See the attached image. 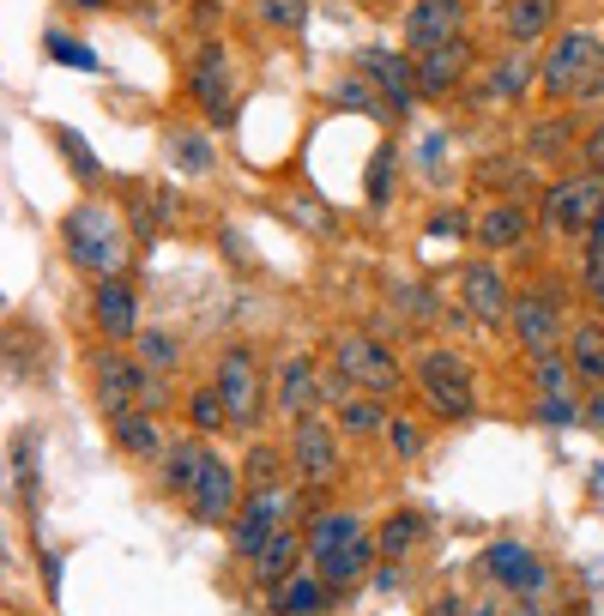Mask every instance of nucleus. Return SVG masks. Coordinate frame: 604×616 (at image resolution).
I'll return each instance as SVG.
<instances>
[{
  "mask_svg": "<svg viewBox=\"0 0 604 616\" xmlns=\"http://www.w3.org/2000/svg\"><path fill=\"white\" fill-rule=\"evenodd\" d=\"M411 387L423 394L435 423H472L478 418V381L472 363H466L454 345H423L411 357Z\"/></svg>",
  "mask_w": 604,
  "mask_h": 616,
  "instance_id": "obj_1",
  "label": "nucleus"
},
{
  "mask_svg": "<svg viewBox=\"0 0 604 616\" xmlns=\"http://www.w3.org/2000/svg\"><path fill=\"white\" fill-rule=\"evenodd\" d=\"M61 249H67V261H73V273H85L92 285L97 278H116L121 261H128V242H121L109 206H97V200H80V206L61 218Z\"/></svg>",
  "mask_w": 604,
  "mask_h": 616,
  "instance_id": "obj_2",
  "label": "nucleus"
},
{
  "mask_svg": "<svg viewBox=\"0 0 604 616\" xmlns=\"http://www.w3.org/2000/svg\"><path fill=\"white\" fill-rule=\"evenodd\" d=\"M599 206H604V176L563 170L556 182H544V194H539V224L563 242H587Z\"/></svg>",
  "mask_w": 604,
  "mask_h": 616,
  "instance_id": "obj_3",
  "label": "nucleus"
},
{
  "mask_svg": "<svg viewBox=\"0 0 604 616\" xmlns=\"http://www.w3.org/2000/svg\"><path fill=\"white\" fill-rule=\"evenodd\" d=\"M592 73H604L599 31H556L551 55H544V67H539V92L551 97V104H575Z\"/></svg>",
  "mask_w": 604,
  "mask_h": 616,
  "instance_id": "obj_4",
  "label": "nucleus"
},
{
  "mask_svg": "<svg viewBox=\"0 0 604 616\" xmlns=\"http://www.w3.org/2000/svg\"><path fill=\"white\" fill-rule=\"evenodd\" d=\"M327 357H333V369H339L351 387H363V394H375V399L406 387V363H399L394 345L375 339V333H339Z\"/></svg>",
  "mask_w": 604,
  "mask_h": 616,
  "instance_id": "obj_5",
  "label": "nucleus"
},
{
  "mask_svg": "<svg viewBox=\"0 0 604 616\" xmlns=\"http://www.w3.org/2000/svg\"><path fill=\"white\" fill-rule=\"evenodd\" d=\"M188 97L206 116V128H230L237 121V67L224 43H200L194 61H188Z\"/></svg>",
  "mask_w": 604,
  "mask_h": 616,
  "instance_id": "obj_6",
  "label": "nucleus"
},
{
  "mask_svg": "<svg viewBox=\"0 0 604 616\" xmlns=\"http://www.w3.org/2000/svg\"><path fill=\"white\" fill-rule=\"evenodd\" d=\"M212 387H218L224 406H230V430H261V418H266V381H261V357H254L249 345H224Z\"/></svg>",
  "mask_w": 604,
  "mask_h": 616,
  "instance_id": "obj_7",
  "label": "nucleus"
},
{
  "mask_svg": "<svg viewBox=\"0 0 604 616\" xmlns=\"http://www.w3.org/2000/svg\"><path fill=\"white\" fill-rule=\"evenodd\" d=\"M290 502H297V496H290V484H278V490H249V496H242L237 520H230V556H237V563H254V556H261L278 532H285Z\"/></svg>",
  "mask_w": 604,
  "mask_h": 616,
  "instance_id": "obj_8",
  "label": "nucleus"
},
{
  "mask_svg": "<svg viewBox=\"0 0 604 616\" xmlns=\"http://www.w3.org/2000/svg\"><path fill=\"white\" fill-rule=\"evenodd\" d=\"M339 423H333V418H321V411H315V418H302V423H290V466H297V478H302V484H315V490H327L333 484V478H339L345 472V454H339Z\"/></svg>",
  "mask_w": 604,
  "mask_h": 616,
  "instance_id": "obj_9",
  "label": "nucleus"
},
{
  "mask_svg": "<svg viewBox=\"0 0 604 616\" xmlns=\"http://www.w3.org/2000/svg\"><path fill=\"white\" fill-rule=\"evenodd\" d=\"M140 387H145L140 357L121 351V345H97L92 351V399L104 411V423L121 418V411H140Z\"/></svg>",
  "mask_w": 604,
  "mask_h": 616,
  "instance_id": "obj_10",
  "label": "nucleus"
},
{
  "mask_svg": "<svg viewBox=\"0 0 604 616\" xmlns=\"http://www.w3.org/2000/svg\"><path fill=\"white\" fill-rule=\"evenodd\" d=\"M92 327H97V339L104 345H133L140 339V285H133L128 273H116V278H97L92 285Z\"/></svg>",
  "mask_w": 604,
  "mask_h": 616,
  "instance_id": "obj_11",
  "label": "nucleus"
},
{
  "mask_svg": "<svg viewBox=\"0 0 604 616\" xmlns=\"http://www.w3.org/2000/svg\"><path fill=\"white\" fill-rule=\"evenodd\" d=\"M484 575L496 580L502 592H514V599H544V592H551V563H544L532 544H520V538H496V544H490Z\"/></svg>",
  "mask_w": 604,
  "mask_h": 616,
  "instance_id": "obj_12",
  "label": "nucleus"
},
{
  "mask_svg": "<svg viewBox=\"0 0 604 616\" xmlns=\"http://www.w3.org/2000/svg\"><path fill=\"white\" fill-rule=\"evenodd\" d=\"M357 73H363V80L375 85V92H382L387 104H394V116H399V121H406L411 109H418V55H406V49H382V43H375V49L357 55Z\"/></svg>",
  "mask_w": 604,
  "mask_h": 616,
  "instance_id": "obj_13",
  "label": "nucleus"
},
{
  "mask_svg": "<svg viewBox=\"0 0 604 616\" xmlns=\"http://www.w3.org/2000/svg\"><path fill=\"white\" fill-rule=\"evenodd\" d=\"M242 496H249L242 472L224 454H212V466L200 472L194 496H188V514H194V526H230L237 520V508H242Z\"/></svg>",
  "mask_w": 604,
  "mask_h": 616,
  "instance_id": "obj_14",
  "label": "nucleus"
},
{
  "mask_svg": "<svg viewBox=\"0 0 604 616\" xmlns=\"http://www.w3.org/2000/svg\"><path fill=\"white\" fill-rule=\"evenodd\" d=\"M466 37V0H411L406 7V49L430 55Z\"/></svg>",
  "mask_w": 604,
  "mask_h": 616,
  "instance_id": "obj_15",
  "label": "nucleus"
},
{
  "mask_svg": "<svg viewBox=\"0 0 604 616\" xmlns=\"http://www.w3.org/2000/svg\"><path fill=\"white\" fill-rule=\"evenodd\" d=\"M460 309L478 321V327L508 321L514 297H508V285H502V266L496 261H466L460 266Z\"/></svg>",
  "mask_w": 604,
  "mask_h": 616,
  "instance_id": "obj_16",
  "label": "nucleus"
},
{
  "mask_svg": "<svg viewBox=\"0 0 604 616\" xmlns=\"http://www.w3.org/2000/svg\"><path fill=\"white\" fill-rule=\"evenodd\" d=\"M472 61H478V49L466 37L460 43H442V49H430V55H418V97L447 104V97L472 80Z\"/></svg>",
  "mask_w": 604,
  "mask_h": 616,
  "instance_id": "obj_17",
  "label": "nucleus"
},
{
  "mask_svg": "<svg viewBox=\"0 0 604 616\" xmlns=\"http://www.w3.org/2000/svg\"><path fill=\"white\" fill-rule=\"evenodd\" d=\"M321 406H327V399H321V369L309 363V357H285V363H278V381H273V411L285 423H302V418H315Z\"/></svg>",
  "mask_w": 604,
  "mask_h": 616,
  "instance_id": "obj_18",
  "label": "nucleus"
},
{
  "mask_svg": "<svg viewBox=\"0 0 604 616\" xmlns=\"http://www.w3.org/2000/svg\"><path fill=\"white\" fill-rule=\"evenodd\" d=\"M508 327H514V345H520L526 357L563 351V315H556V302H551V297H514Z\"/></svg>",
  "mask_w": 604,
  "mask_h": 616,
  "instance_id": "obj_19",
  "label": "nucleus"
},
{
  "mask_svg": "<svg viewBox=\"0 0 604 616\" xmlns=\"http://www.w3.org/2000/svg\"><path fill=\"white\" fill-rule=\"evenodd\" d=\"M532 200H490L484 212L472 218V237L484 242L490 254H502V249H520L526 237H532Z\"/></svg>",
  "mask_w": 604,
  "mask_h": 616,
  "instance_id": "obj_20",
  "label": "nucleus"
},
{
  "mask_svg": "<svg viewBox=\"0 0 604 616\" xmlns=\"http://www.w3.org/2000/svg\"><path fill=\"white\" fill-rule=\"evenodd\" d=\"M109 442H116V454L133 459V466H164V454H170V442H164L152 411H121V418H109Z\"/></svg>",
  "mask_w": 604,
  "mask_h": 616,
  "instance_id": "obj_21",
  "label": "nucleus"
},
{
  "mask_svg": "<svg viewBox=\"0 0 604 616\" xmlns=\"http://www.w3.org/2000/svg\"><path fill=\"white\" fill-rule=\"evenodd\" d=\"M375 563H382V544L363 532V538H351V544H339V551L315 556V575L327 580L333 592H351V587H363V580L375 575Z\"/></svg>",
  "mask_w": 604,
  "mask_h": 616,
  "instance_id": "obj_22",
  "label": "nucleus"
},
{
  "mask_svg": "<svg viewBox=\"0 0 604 616\" xmlns=\"http://www.w3.org/2000/svg\"><path fill=\"white\" fill-rule=\"evenodd\" d=\"M302 563H309V532H297V526H285V532L266 544L261 556H254V587H266V592H278L285 580H297L302 575Z\"/></svg>",
  "mask_w": 604,
  "mask_h": 616,
  "instance_id": "obj_23",
  "label": "nucleus"
},
{
  "mask_svg": "<svg viewBox=\"0 0 604 616\" xmlns=\"http://www.w3.org/2000/svg\"><path fill=\"white\" fill-rule=\"evenodd\" d=\"M472 182L490 188V194H502V200H532V194H544V188H539V170H532V158H526V152H496V158H484V164L472 170Z\"/></svg>",
  "mask_w": 604,
  "mask_h": 616,
  "instance_id": "obj_24",
  "label": "nucleus"
},
{
  "mask_svg": "<svg viewBox=\"0 0 604 616\" xmlns=\"http://www.w3.org/2000/svg\"><path fill=\"white\" fill-rule=\"evenodd\" d=\"M580 152V116H532L526 128V158L532 164H563Z\"/></svg>",
  "mask_w": 604,
  "mask_h": 616,
  "instance_id": "obj_25",
  "label": "nucleus"
},
{
  "mask_svg": "<svg viewBox=\"0 0 604 616\" xmlns=\"http://www.w3.org/2000/svg\"><path fill=\"white\" fill-rule=\"evenodd\" d=\"M212 466V447H206V435H182V442H170V454H164V466H158V478H164V490L170 496H194V484H200V472Z\"/></svg>",
  "mask_w": 604,
  "mask_h": 616,
  "instance_id": "obj_26",
  "label": "nucleus"
},
{
  "mask_svg": "<svg viewBox=\"0 0 604 616\" xmlns=\"http://www.w3.org/2000/svg\"><path fill=\"white\" fill-rule=\"evenodd\" d=\"M539 55L532 49H514V55H502L496 67H484V97H496V104H520L532 85H539Z\"/></svg>",
  "mask_w": 604,
  "mask_h": 616,
  "instance_id": "obj_27",
  "label": "nucleus"
},
{
  "mask_svg": "<svg viewBox=\"0 0 604 616\" xmlns=\"http://www.w3.org/2000/svg\"><path fill=\"white\" fill-rule=\"evenodd\" d=\"M333 599H339V592H333L315 568H302L297 580H285V587L273 592V616H327Z\"/></svg>",
  "mask_w": 604,
  "mask_h": 616,
  "instance_id": "obj_28",
  "label": "nucleus"
},
{
  "mask_svg": "<svg viewBox=\"0 0 604 616\" xmlns=\"http://www.w3.org/2000/svg\"><path fill=\"white\" fill-rule=\"evenodd\" d=\"M164 158H170L182 176H212V170H218V145H212L206 128H188V121H182V128L164 133Z\"/></svg>",
  "mask_w": 604,
  "mask_h": 616,
  "instance_id": "obj_29",
  "label": "nucleus"
},
{
  "mask_svg": "<svg viewBox=\"0 0 604 616\" xmlns=\"http://www.w3.org/2000/svg\"><path fill=\"white\" fill-rule=\"evenodd\" d=\"M502 31H508L514 49H532L556 31V0H508L502 7Z\"/></svg>",
  "mask_w": 604,
  "mask_h": 616,
  "instance_id": "obj_30",
  "label": "nucleus"
},
{
  "mask_svg": "<svg viewBox=\"0 0 604 616\" xmlns=\"http://www.w3.org/2000/svg\"><path fill=\"white\" fill-rule=\"evenodd\" d=\"M563 357L575 363V375L587 381V387H599L604 381V321H580V327H568Z\"/></svg>",
  "mask_w": 604,
  "mask_h": 616,
  "instance_id": "obj_31",
  "label": "nucleus"
},
{
  "mask_svg": "<svg viewBox=\"0 0 604 616\" xmlns=\"http://www.w3.org/2000/svg\"><path fill=\"white\" fill-rule=\"evenodd\" d=\"M333 423H339V430L351 435V442H375V435H387L394 411H387L375 394H351L345 406H333Z\"/></svg>",
  "mask_w": 604,
  "mask_h": 616,
  "instance_id": "obj_32",
  "label": "nucleus"
},
{
  "mask_svg": "<svg viewBox=\"0 0 604 616\" xmlns=\"http://www.w3.org/2000/svg\"><path fill=\"white\" fill-rule=\"evenodd\" d=\"M351 538H363V514L357 508H321L315 520H309V563L339 551V544H351Z\"/></svg>",
  "mask_w": 604,
  "mask_h": 616,
  "instance_id": "obj_33",
  "label": "nucleus"
},
{
  "mask_svg": "<svg viewBox=\"0 0 604 616\" xmlns=\"http://www.w3.org/2000/svg\"><path fill=\"white\" fill-rule=\"evenodd\" d=\"M333 109H345V116H363V121H399L394 116V104H387L382 92H375V85L363 80V73H345L339 85H333Z\"/></svg>",
  "mask_w": 604,
  "mask_h": 616,
  "instance_id": "obj_34",
  "label": "nucleus"
},
{
  "mask_svg": "<svg viewBox=\"0 0 604 616\" xmlns=\"http://www.w3.org/2000/svg\"><path fill=\"white\" fill-rule=\"evenodd\" d=\"M423 538H430V520H423L418 508H399V514H387V526L375 532V544H382L387 563H406L411 551H423Z\"/></svg>",
  "mask_w": 604,
  "mask_h": 616,
  "instance_id": "obj_35",
  "label": "nucleus"
},
{
  "mask_svg": "<svg viewBox=\"0 0 604 616\" xmlns=\"http://www.w3.org/2000/svg\"><path fill=\"white\" fill-rule=\"evenodd\" d=\"M290 447H278V442H254L249 447V459H242V484L249 490H278V484H290Z\"/></svg>",
  "mask_w": 604,
  "mask_h": 616,
  "instance_id": "obj_36",
  "label": "nucleus"
},
{
  "mask_svg": "<svg viewBox=\"0 0 604 616\" xmlns=\"http://www.w3.org/2000/svg\"><path fill=\"white\" fill-rule=\"evenodd\" d=\"M182 418H188L194 435H224L230 430V406H224L218 387H194V394L182 399Z\"/></svg>",
  "mask_w": 604,
  "mask_h": 616,
  "instance_id": "obj_37",
  "label": "nucleus"
},
{
  "mask_svg": "<svg viewBox=\"0 0 604 616\" xmlns=\"http://www.w3.org/2000/svg\"><path fill=\"white\" fill-rule=\"evenodd\" d=\"M532 387H539V399H575L580 375L563 351H544V357H532Z\"/></svg>",
  "mask_w": 604,
  "mask_h": 616,
  "instance_id": "obj_38",
  "label": "nucleus"
},
{
  "mask_svg": "<svg viewBox=\"0 0 604 616\" xmlns=\"http://www.w3.org/2000/svg\"><path fill=\"white\" fill-rule=\"evenodd\" d=\"M133 357H140L152 375H176V369H182V339L164 333V327H145L140 339H133Z\"/></svg>",
  "mask_w": 604,
  "mask_h": 616,
  "instance_id": "obj_39",
  "label": "nucleus"
},
{
  "mask_svg": "<svg viewBox=\"0 0 604 616\" xmlns=\"http://www.w3.org/2000/svg\"><path fill=\"white\" fill-rule=\"evenodd\" d=\"M394 188H399V152H394V145H382V152L369 158L363 200H369V206H387V200H394Z\"/></svg>",
  "mask_w": 604,
  "mask_h": 616,
  "instance_id": "obj_40",
  "label": "nucleus"
},
{
  "mask_svg": "<svg viewBox=\"0 0 604 616\" xmlns=\"http://www.w3.org/2000/svg\"><path fill=\"white\" fill-rule=\"evenodd\" d=\"M254 19L266 31H278V37H297L309 25V0H254Z\"/></svg>",
  "mask_w": 604,
  "mask_h": 616,
  "instance_id": "obj_41",
  "label": "nucleus"
},
{
  "mask_svg": "<svg viewBox=\"0 0 604 616\" xmlns=\"http://www.w3.org/2000/svg\"><path fill=\"white\" fill-rule=\"evenodd\" d=\"M49 140L67 152V164H73V176H80V182H104V164H97V152H92V145H85L73 128H49Z\"/></svg>",
  "mask_w": 604,
  "mask_h": 616,
  "instance_id": "obj_42",
  "label": "nucleus"
},
{
  "mask_svg": "<svg viewBox=\"0 0 604 616\" xmlns=\"http://www.w3.org/2000/svg\"><path fill=\"white\" fill-rule=\"evenodd\" d=\"M387 447H394L399 466H418L423 459V423H411V418H399L394 411V423H387Z\"/></svg>",
  "mask_w": 604,
  "mask_h": 616,
  "instance_id": "obj_43",
  "label": "nucleus"
},
{
  "mask_svg": "<svg viewBox=\"0 0 604 616\" xmlns=\"http://www.w3.org/2000/svg\"><path fill=\"white\" fill-rule=\"evenodd\" d=\"M43 49H49L55 61L80 67V73H97V49H85V43H80V37H67V31H49V37H43Z\"/></svg>",
  "mask_w": 604,
  "mask_h": 616,
  "instance_id": "obj_44",
  "label": "nucleus"
},
{
  "mask_svg": "<svg viewBox=\"0 0 604 616\" xmlns=\"http://www.w3.org/2000/svg\"><path fill=\"white\" fill-rule=\"evenodd\" d=\"M290 218H297L302 230H309V237H339V218H333V212L321 206V200H309V194L290 200Z\"/></svg>",
  "mask_w": 604,
  "mask_h": 616,
  "instance_id": "obj_45",
  "label": "nucleus"
},
{
  "mask_svg": "<svg viewBox=\"0 0 604 616\" xmlns=\"http://www.w3.org/2000/svg\"><path fill=\"white\" fill-rule=\"evenodd\" d=\"M394 297L406 302V315L418 321V327H430V321H442V297H435V290H423V285H399Z\"/></svg>",
  "mask_w": 604,
  "mask_h": 616,
  "instance_id": "obj_46",
  "label": "nucleus"
},
{
  "mask_svg": "<svg viewBox=\"0 0 604 616\" xmlns=\"http://www.w3.org/2000/svg\"><path fill=\"white\" fill-rule=\"evenodd\" d=\"M580 290H587V302L604 315V249H580Z\"/></svg>",
  "mask_w": 604,
  "mask_h": 616,
  "instance_id": "obj_47",
  "label": "nucleus"
},
{
  "mask_svg": "<svg viewBox=\"0 0 604 616\" xmlns=\"http://www.w3.org/2000/svg\"><path fill=\"white\" fill-rule=\"evenodd\" d=\"M532 418L551 423V430H568V423H580V399H532Z\"/></svg>",
  "mask_w": 604,
  "mask_h": 616,
  "instance_id": "obj_48",
  "label": "nucleus"
},
{
  "mask_svg": "<svg viewBox=\"0 0 604 616\" xmlns=\"http://www.w3.org/2000/svg\"><path fill=\"white\" fill-rule=\"evenodd\" d=\"M13 478H19V490H25V502H37V454H31V435L13 442Z\"/></svg>",
  "mask_w": 604,
  "mask_h": 616,
  "instance_id": "obj_49",
  "label": "nucleus"
},
{
  "mask_svg": "<svg viewBox=\"0 0 604 616\" xmlns=\"http://www.w3.org/2000/svg\"><path fill=\"white\" fill-rule=\"evenodd\" d=\"M575 164L587 176H604V121H592L587 133H580V152H575Z\"/></svg>",
  "mask_w": 604,
  "mask_h": 616,
  "instance_id": "obj_50",
  "label": "nucleus"
},
{
  "mask_svg": "<svg viewBox=\"0 0 604 616\" xmlns=\"http://www.w3.org/2000/svg\"><path fill=\"white\" fill-rule=\"evenodd\" d=\"M466 230H472V218H466L460 206H442V212L430 218V237H442V242H460Z\"/></svg>",
  "mask_w": 604,
  "mask_h": 616,
  "instance_id": "obj_51",
  "label": "nucleus"
},
{
  "mask_svg": "<svg viewBox=\"0 0 604 616\" xmlns=\"http://www.w3.org/2000/svg\"><path fill=\"white\" fill-rule=\"evenodd\" d=\"M580 430L604 435V381H599V387H592L587 399H580Z\"/></svg>",
  "mask_w": 604,
  "mask_h": 616,
  "instance_id": "obj_52",
  "label": "nucleus"
},
{
  "mask_svg": "<svg viewBox=\"0 0 604 616\" xmlns=\"http://www.w3.org/2000/svg\"><path fill=\"white\" fill-rule=\"evenodd\" d=\"M363 587H369V592H382V599H387V592H399V587H406V575H399V563H387V556H382V563H375V575H369Z\"/></svg>",
  "mask_w": 604,
  "mask_h": 616,
  "instance_id": "obj_53",
  "label": "nucleus"
},
{
  "mask_svg": "<svg viewBox=\"0 0 604 616\" xmlns=\"http://www.w3.org/2000/svg\"><path fill=\"white\" fill-rule=\"evenodd\" d=\"M502 616H551V611H544V599H508Z\"/></svg>",
  "mask_w": 604,
  "mask_h": 616,
  "instance_id": "obj_54",
  "label": "nucleus"
},
{
  "mask_svg": "<svg viewBox=\"0 0 604 616\" xmlns=\"http://www.w3.org/2000/svg\"><path fill=\"white\" fill-rule=\"evenodd\" d=\"M430 616H466V599H454V592H447V599H435Z\"/></svg>",
  "mask_w": 604,
  "mask_h": 616,
  "instance_id": "obj_55",
  "label": "nucleus"
},
{
  "mask_svg": "<svg viewBox=\"0 0 604 616\" xmlns=\"http://www.w3.org/2000/svg\"><path fill=\"white\" fill-rule=\"evenodd\" d=\"M466 616H502V604L496 599H478V604H466Z\"/></svg>",
  "mask_w": 604,
  "mask_h": 616,
  "instance_id": "obj_56",
  "label": "nucleus"
},
{
  "mask_svg": "<svg viewBox=\"0 0 604 616\" xmlns=\"http://www.w3.org/2000/svg\"><path fill=\"white\" fill-rule=\"evenodd\" d=\"M587 249H604V206H599V218H592V230H587Z\"/></svg>",
  "mask_w": 604,
  "mask_h": 616,
  "instance_id": "obj_57",
  "label": "nucleus"
},
{
  "mask_svg": "<svg viewBox=\"0 0 604 616\" xmlns=\"http://www.w3.org/2000/svg\"><path fill=\"white\" fill-rule=\"evenodd\" d=\"M67 7H80V13H104V7H116V0H67Z\"/></svg>",
  "mask_w": 604,
  "mask_h": 616,
  "instance_id": "obj_58",
  "label": "nucleus"
},
{
  "mask_svg": "<svg viewBox=\"0 0 604 616\" xmlns=\"http://www.w3.org/2000/svg\"><path fill=\"white\" fill-rule=\"evenodd\" d=\"M556 616H587V611H580V604H575V611H556Z\"/></svg>",
  "mask_w": 604,
  "mask_h": 616,
  "instance_id": "obj_59",
  "label": "nucleus"
},
{
  "mask_svg": "<svg viewBox=\"0 0 604 616\" xmlns=\"http://www.w3.org/2000/svg\"><path fill=\"white\" fill-rule=\"evenodd\" d=\"M375 7H399V0H375ZM406 7H411V0H406Z\"/></svg>",
  "mask_w": 604,
  "mask_h": 616,
  "instance_id": "obj_60",
  "label": "nucleus"
}]
</instances>
